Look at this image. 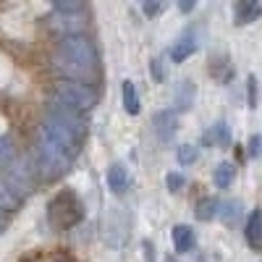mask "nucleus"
Here are the masks:
<instances>
[{"instance_id": "obj_1", "label": "nucleus", "mask_w": 262, "mask_h": 262, "mask_svg": "<svg viewBox=\"0 0 262 262\" xmlns=\"http://www.w3.org/2000/svg\"><path fill=\"white\" fill-rule=\"evenodd\" d=\"M55 69L74 81L90 84L100 69V55L95 42L86 34H66L55 50Z\"/></svg>"}, {"instance_id": "obj_2", "label": "nucleus", "mask_w": 262, "mask_h": 262, "mask_svg": "<svg viewBox=\"0 0 262 262\" xmlns=\"http://www.w3.org/2000/svg\"><path fill=\"white\" fill-rule=\"evenodd\" d=\"M0 176L8 179L24 196L34 189V168L8 139H0Z\"/></svg>"}, {"instance_id": "obj_3", "label": "nucleus", "mask_w": 262, "mask_h": 262, "mask_svg": "<svg viewBox=\"0 0 262 262\" xmlns=\"http://www.w3.org/2000/svg\"><path fill=\"white\" fill-rule=\"evenodd\" d=\"M81 215H84V205L71 189H60L48 205V221L55 231L74 228L81 221Z\"/></svg>"}, {"instance_id": "obj_4", "label": "nucleus", "mask_w": 262, "mask_h": 262, "mask_svg": "<svg viewBox=\"0 0 262 262\" xmlns=\"http://www.w3.org/2000/svg\"><path fill=\"white\" fill-rule=\"evenodd\" d=\"M53 100H60L66 105H74L79 111H90L97 102V90L92 84H84V81H74V79H60L53 86Z\"/></svg>"}, {"instance_id": "obj_5", "label": "nucleus", "mask_w": 262, "mask_h": 262, "mask_svg": "<svg viewBox=\"0 0 262 262\" xmlns=\"http://www.w3.org/2000/svg\"><path fill=\"white\" fill-rule=\"evenodd\" d=\"M34 160H37V170L42 173L45 179H58L63 176L66 170L71 168V158H66L60 149H55L50 142L39 139L37 137V147H34Z\"/></svg>"}, {"instance_id": "obj_6", "label": "nucleus", "mask_w": 262, "mask_h": 262, "mask_svg": "<svg viewBox=\"0 0 262 262\" xmlns=\"http://www.w3.org/2000/svg\"><path fill=\"white\" fill-rule=\"evenodd\" d=\"M45 116L53 118V121H58V123H63L66 128H71L74 134H79V137L86 139V131H90V118H86V113L79 111V107L66 105V102H60V100H50Z\"/></svg>"}, {"instance_id": "obj_7", "label": "nucleus", "mask_w": 262, "mask_h": 262, "mask_svg": "<svg viewBox=\"0 0 262 262\" xmlns=\"http://www.w3.org/2000/svg\"><path fill=\"white\" fill-rule=\"evenodd\" d=\"M152 128H155V137L160 142H170L173 134L179 131V116L176 111H160L152 118Z\"/></svg>"}, {"instance_id": "obj_8", "label": "nucleus", "mask_w": 262, "mask_h": 262, "mask_svg": "<svg viewBox=\"0 0 262 262\" xmlns=\"http://www.w3.org/2000/svg\"><path fill=\"white\" fill-rule=\"evenodd\" d=\"M24 205V194H21L8 179L0 176V210L3 212H16Z\"/></svg>"}, {"instance_id": "obj_9", "label": "nucleus", "mask_w": 262, "mask_h": 262, "mask_svg": "<svg viewBox=\"0 0 262 262\" xmlns=\"http://www.w3.org/2000/svg\"><path fill=\"white\" fill-rule=\"evenodd\" d=\"M170 238H173V249H176L179 254L191 252V249H194V244H196V236H194L191 226H173Z\"/></svg>"}, {"instance_id": "obj_10", "label": "nucleus", "mask_w": 262, "mask_h": 262, "mask_svg": "<svg viewBox=\"0 0 262 262\" xmlns=\"http://www.w3.org/2000/svg\"><path fill=\"white\" fill-rule=\"evenodd\" d=\"M173 105H176V111H189L194 105V84L191 79H184L173 86Z\"/></svg>"}, {"instance_id": "obj_11", "label": "nucleus", "mask_w": 262, "mask_h": 262, "mask_svg": "<svg viewBox=\"0 0 262 262\" xmlns=\"http://www.w3.org/2000/svg\"><path fill=\"white\" fill-rule=\"evenodd\" d=\"M244 236H247V244L252 249H262V210H254L247 221V228H244Z\"/></svg>"}, {"instance_id": "obj_12", "label": "nucleus", "mask_w": 262, "mask_h": 262, "mask_svg": "<svg viewBox=\"0 0 262 262\" xmlns=\"http://www.w3.org/2000/svg\"><path fill=\"white\" fill-rule=\"evenodd\" d=\"M128 170L118 163V165H111V170H107V186H111L113 194H126L128 189Z\"/></svg>"}, {"instance_id": "obj_13", "label": "nucleus", "mask_w": 262, "mask_h": 262, "mask_svg": "<svg viewBox=\"0 0 262 262\" xmlns=\"http://www.w3.org/2000/svg\"><path fill=\"white\" fill-rule=\"evenodd\" d=\"M257 16H259V6L254 3V0H242V3L233 6V21L238 27L249 24V21H254Z\"/></svg>"}, {"instance_id": "obj_14", "label": "nucleus", "mask_w": 262, "mask_h": 262, "mask_svg": "<svg viewBox=\"0 0 262 262\" xmlns=\"http://www.w3.org/2000/svg\"><path fill=\"white\" fill-rule=\"evenodd\" d=\"M221 212V202L215 200V196H202L200 202L194 205V215H196V221H212V217Z\"/></svg>"}, {"instance_id": "obj_15", "label": "nucleus", "mask_w": 262, "mask_h": 262, "mask_svg": "<svg viewBox=\"0 0 262 262\" xmlns=\"http://www.w3.org/2000/svg\"><path fill=\"white\" fill-rule=\"evenodd\" d=\"M205 144H215V147H228L231 144V131L226 126V121H217L207 134H205Z\"/></svg>"}, {"instance_id": "obj_16", "label": "nucleus", "mask_w": 262, "mask_h": 262, "mask_svg": "<svg viewBox=\"0 0 262 262\" xmlns=\"http://www.w3.org/2000/svg\"><path fill=\"white\" fill-rule=\"evenodd\" d=\"M194 50H196V42H194V39L186 34V37H181V39L176 42V45L170 48V58L176 60V63H181V60H186Z\"/></svg>"}, {"instance_id": "obj_17", "label": "nucleus", "mask_w": 262, "mask_h": 262, "mask_svg": "<svg viewBox=\"0 0 262 262\" xmlns=\"http://www.w3.org/2000/svg\"><path fill=\"white\" fill-rule=\"evenodd\" d=\"M233 176H236L233 163H221V165H215V170H212V181L221 186V189L231 186L233 184Z\"/></svg>"}, {"instance_id": "obj_18", "label": "nucleus", "mask_w": 262, "mask_h": 262, "mask_svg": "<svg viewBox=\"0 0 262 262\" xmlns=\"http://www.w3.org/2000/svg\"><path fill=\"white\" fill-rule=\"evenodd\" d=\"M123 107H126V113L131 116H137L139 113V95H137V86L134 81H123Z\"/></svg>"}, {"instance_id": "obj_19", "label": "nucleus", "mask_w": 262, "mask_h": 262, "mask_svg": "<svg viewBox=\"0 0 262 262\" xmlns=\"http://www.w3.org/2000/svg\"><path fill=\"white\" fill-rule=\"evenodd\" d=\"M221 221L223 223H228V226H233L236 223V217L242 215V202H236V200H228V202H221Z\"/></svg>"}, {"instance_id": "obj_20", "label": "nucleus", "mask_w": 262, "mask_h": 262, "mask_svg": "<svg viewBox=\"0 0 262 262\" xmlns=\"http://www.w3.org/2000/svg\"><path fill=\"white\" fill-rule=\"evenodd\" d=\"M176 158H179L181 165H191V163L196 160V147H194V144H179Z\"/></svg>"}, {"instance_id": "obj_21", "label": "nucleus", "mask_w": 262, "mask_h": 262, "mask_svg": "<svg viewBox=\"0 0 262 262\" xmlns=\"http://www.w3.org/2000/svg\"><path fill=\"white\" fill-rule=\"evenodd\" d=\"M165 184H168V191L176 194V191H181V189H184L186 179L181 176V173H168V176H165Z\"/></svg>"}, {"instance_id": "obj_22", "label": "nucleus", "mask_w": 262, "mask_h": 262, "mask_svg": "<svg viewBox=\"0 0 262 262\" xmlns=\"http://www.w3.org/2000/svg\"><path fill=\"white\" fill-rule=\"evenodd\" d=\"M149 74H152V79H155V81H163L165 79V63H163V58H152Z\"/></svg>"}, {"instance_id": "obj_23", "label": "nucleus", "mask_w": 262, "mask_h": 262, "mask_svg": "<svg viewBox=\"0 0 262 262\" xmlns=\"http://www.w3.org/2000/svg\"><path fill=\"white\" fill-rule=\"evenodd\" d=\"M55 11L74 16V13H81L84 11V3H79V0H74V3H55Z\"/></svg>"}, {"instance_id": "obj_24", "label": "nucleus", "mask_w": 262, "mask_h": 262, "mask_svg": "<svg viewBox=\"0 0 262 262\" xmlns=\"http://www.w3.org/2000/svg\"><path fill=\"white\" fill-rule=\"evenodd\" d=\"M142 11L147 16H155V13L163 11V3H160V0H147V3H142Z\"/></svg>"}, {"instance_id": "obj_25", "label": "nucleus", "mask_w": 262, "mask_h": 262, "mask_svg": "<svg viewBox=\"0 0 262 262\" xmlns=\"http://www.w3.org/2000/svg\"><path fill=\"white\" fill-rule=\"evenodd\" d=\"M247 90H249V107H257V79L254 76L247 79Z\"/></svg>"}, {"instance_id": "obj_26", "label": "nucleus", "mask_w": 262, "mask_h": 262, "mask_svg": "<svg viewBox=\"0 0 262 262\" xmlns=\"http://www.w3.org/2000/svg\"><path fill=\"white\" fill-rule=\"evenodd\" d=\"M259 152H262V137H259V134H254V137L249 139V155H252V158H257Z\"/></svg>"}, {"instance_id": "obj_27", "label": "nucleus", "mask_w": 262, "mask_h": 262, "mask_svg": "<svg viewBox=\"0 0 262 262\" xmlns=\"http://www.w3.org/2000/svg\"><path fill=\"white\" fill-rule=\"evenodd\" d=\"M144 257H147V262L155 259V254H152V244H149V242H144Z\"/></svg>"}, {"instance_id": "obj_28", "label": "nucleus", "mask_w": 262, "mask_h": 262, "mask_svg": "<svg viewBox=\"0 0 262 262\" xmlns=\"http://www.w3.org/2000/svg\"><path fill=\"white\" fill-rule=\"evenodd\" d=\"M55 262H76V259H74V257H69V254H63V257H58Z\"/></svg>"}, {"instance_id": "obj_29", "label": "nucleus", "mask_w": 262, "mask_h": 262, "mask_svg": "<svg viewBox=\"0 0 262 262\" xmlns=\"http://www.w3.org/2000/svg\"><path fill=\"white\" fill-rule=\"evenodd\" d=\"M3 231H6V215L0 212V233H3Z\"/></svg>"}, {"instance_id": "obj_30", "label": "nucleus", "mask_w": 262, "mask_h": 262, "mask_svg": "<svg viewBox=\"0 0 262 262\" xmlns=\"http://www.w3.org/2000/svg\"><path fill=\"white\" fill-rule=\"evenodd\" d=\"M168 262H173V259H168Z\"/></svg>"}]
</instances>
